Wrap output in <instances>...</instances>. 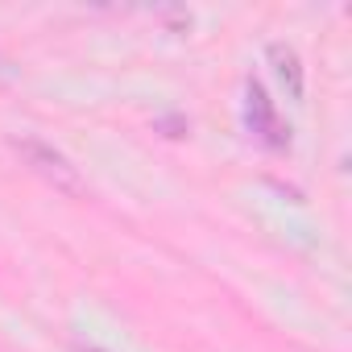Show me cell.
<instances>
[{
	"mask_svg": "<svg viewBox=\"0 0 352 352\" xmlns=\"http://www.w3.org/2000/svg\"><path fill=\"white\" fill-rule=\"evenodd\" d=\"M265 54H270V63H274V75L286 83L290 100H302V63H298L294 46H286V42H270Z\"/></svg>",
	"mask_w": 352,
	"mask_h": 352,
	"instance_id": "3",
	"label": "cell"
},
{
	"mask_svg": "<svg viewBox=\"0 0 352 352\" xmlns=\"http://www.w3.org/2000/svg\"><path fill=\"white\" fill-rule=\"evenodd\" d=\"M13 149L25 157V166L38 174V179H46L54 191L83 195V174H79V166H71V157L63 149H54V145H46L38 137H21V141H13Z\"/></svg>",
	"mask_w": 352,
	"mask_h": 352,
	"instance_id": "1",
	"label": "cell"
},
{
	"mask_svg": "<svg viewBox=\"0 0 352 352\" xmlns=\"http://www.w3.org/2000/svg\"><path fill=\"white\" fill-rule=\"evenodd\" d=\"M245 124L270 149H282L290 141V129H282L278 108H274V100H270V91H265L261 79H245Z\"/></svg>",
	"mask_w": 352,
	"mask_h": 352,
	"instance_id": "2",
	"label": "cell"
}]
</instances>
